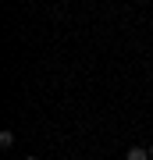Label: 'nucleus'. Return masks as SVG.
Returning <instances> with one entry per match:
<instances>
[{
    "mask_svg": "<svg viewBox=\"0 0 153 160\" xmlns=\"http://www.w3.org/2000/svg\"><path fill=\"white\" fill-rule=\"evenodd\" d=\"M0 146H4V149H11V146H14V132H11V128L0 132Z\"/></svg>",
    "mask_w": 153,
    "mask_h": 160,
    "instance_id": "nucleus-2",
    "label": "nucleus"
},
{
    "mask_svg": "<svg viewBox=\"0 0 153 160\" xmlns=\"http://www.w3.org/2000/svg\"><path fill=\"white\" fill-rule=\"evenodd\" d=\"M25 160H36V157H25Z\"/></svg>",
    "mask_w": 153,
    "mask_h": 160,
    "instance_id": "nucleus-4",
    "label": "nucleus"
},
{
    "mask_svg": "<svg viewBox=\"0 0 153 160\" xmlns=\"http://www.w3.org/2000/svg\"><path fill=\"white\" fill-rule=\"evenodd\" d=\"M150 157H153V142H150Z\"/></svg>",
    "mask_w": 153,
    "mask_h": 160,
    "instance_id": "nucleus-3",
    "label": "nucleus"
},
{
    "mask_svg": "<svg viewBox=\"0 0 153 160\" xmlns=\"http://www.w3.org/2000/svg\"><path fill=\"white\" fill-rule=\"evenodd\" d=\"M125 160H153V157H150V149H142V146H132L128 153H125Z\"/></svg>",
    "mask_w": 153,
    "mask_h": 160,
    "instance_id": "nucleus-1",
    "label": "nucleus"
}]
</instances>
